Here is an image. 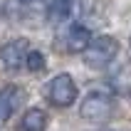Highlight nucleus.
<instances>
[{
  "instance_id": "f257e3e1",
  "label": "nucleus",
  "mask_w": 131,
  "mask_h": 131,
  "mask_svg": "<svg viewBox=\"0 0 131 131\" xmlns=\"http://www.w3.org/2000/svg\"><path fill=\"white\" fill-rule=\"evenodd\" d=\"M82 54H84V64L104 67L119 54V42H116V37H111V35H102L96 40H92Z\"/></svg>"
},
{
  "instance_id": "f03ea898",
  "label": "nucleus",
  "mask_w": 131,
  "mask_h": 131,
  "mask_svg": "<svg viewBox=\"0 0 131 131\" xmlns=\"http://www.w3.org/2000/svg\"><path fill=\"white\" fill-rule=\"evenodd\" d=\"M45 96L50 99L54 106H69L77 99V84L69 74H57L47 82L45 87Z\"/></svg>"
},
{
  "instance_id": "7ed1b4c3",
  "label": "nucleus",
  "mask_w": 131,
  "mask_h": 131,
  "mask_svg": "<svg viewBox=\"0 0 131 131\" xmlns=\"http://www.w3.org/2000/svg\"><path fill=\"white\" fill-rule=\"evenodd\" d=\"M111 109H114V99H111L109 94L92 92V94H87V99L82 102L79 114L87 119V121H104V119H109Z\"/></svg>"
},
{
  "instance_id": "20e7f679",
  "label": "nucleus",
  "mask_w": 131,
  "mask_h": 131,
  "mask_svg": "<svg viewBox=\"0 0 131 131\" xmlns=\"http://www.w3.org/2000/svg\"><path fill=\"white\" fill-rule=\"evenodd\" d=\"M27 40L25 37H17V40H10V42L3 45V50H0V62H3V67L5 69H17V67L25 62V57H27Z\"/></svg>"
},
{
  "instance_id": "39448f33",
  "label": "nucleus",
  "mask_w": 131,
  "mask_h": 131,
  "mask_svg": "<svg viewBox=\"0 0 131 131\" xmlns=\"http://www.w3.org/2000/svg\"><path fill=\"white\" fill-rule=\"evenodd\" d=\"M22 102H25V92H22L17 84L5 87L0 92V119H10Z\"/></svg>"
},
{
  "instance_id": "423d86ee",
  "label": "nucleus",
  "mask_w": 131,
  "mask_h": 131,
  "mask_svg": "<svg viewBox=\"0 0 131 131\" xmlns=\"http://www.w3.org/2000/svg\"><path fill=\"white\" fill-rule=\"evenodd\" d=\"M67 50L69 52H84L87 50V45L92 42V32H89L87 25H79V22H74V25H69V30H67Z\"/></svg>"
},
{
  "instance_id": "0eeeda50",
  "label": "nucleus",
  "mask_w": 131,
  "mask_h": 131,
  "mask_svg": "<svg viewBox=\"0 0 131 131\" xmlns=\"http://www.w3.org/2000/svg\"><path fill=\"white\" fill-rule=\"evenodd\" d=\"M72 15V0H50L45 7V17L50 25H59Z\"/></svg>"
},
{
  "instance_id": "6e6552de",
  "label": "nucleus",
  "mask_w": 131,
  "mask_h": 131,
  "mask_svg": "<svg viewBox=\"0 0 131 131\" xmlns=\"http://www.w3.org/2000/svg\"><path fill=\"white\" fill-rule=\"evenodd\" d=\"M47 129V114L42 109H27L20 119V131H45Z\"/></svg>"
},
{
  "instance_id": "1a4fd4ad",
  "label": "nucleus",
  "mask_w": 131,
  "mask_h": 131,
  "mask_svg": "<svg viewBox=\"0 0 131 131\" xmlns=\"http://www.w3.org/2000/svg\"><path fill=\"white\" fill-rule=\"evenodd\" d=\"M25 62H27L30 72H42L45 69V57H42V52H37V50H30L27 57H25Z\"/></svg>"
},
{
  "instance_id": "9d476101",
  "label": "nucleus",
  "mask_w": 131,
  "mask_h": 131,
  "mask_svg": "<svg viewBox=\"0 0 131 131\" xmlns=\"http://www.w3.org/2000/svg\"><path fill=\"white\" fill-rule=\"evenodd\" d=\"M20 3H32V0H20Z\"/></svg>"
}]
</instances>
